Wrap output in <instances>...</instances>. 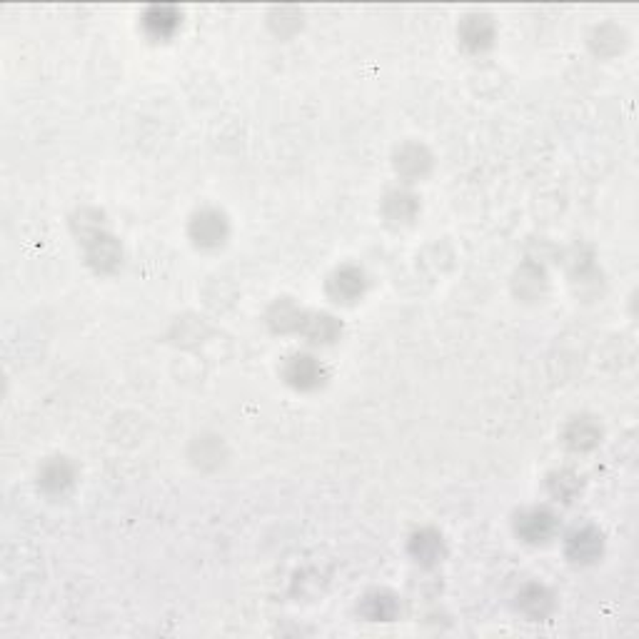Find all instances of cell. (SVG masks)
Segmentation results:
<instances>
[{
  "mask_svg": "<svg viewBox=\"0 0 639 639\" xmlns=\"http://www.w3.org/2000/svg\"><path fill=\"white\" fill-rule=\"evenodd\" d=\"M517 537L527 544H544L557 534V514L547 507H532L517 514L514 520Z\"/></svg>",
  "mask_w": 639,
  "mask_h": 639,
  "instance_id": "1",
  "label": "cell"
},
{
  "mask_svg": "<svg viewBox=\"0 0 639 639\" xmlns=\"http://www.w3.org/2000/svg\"><path fill=\"white\" fill-rule=\"evenodd\" d=\"M283 377L287 384H293L295 390H315L324 380V370L317 357L307 353H297L287 357L285 367H283Z\"/></svg>",
  "mask_w": 639,
  "mask_h": 639,
  "instance_id": "2",
  "label": "cell"
},
{
  "mask_svg": "<svg viewBox=\"0 0 639 639\" xmlns=\"http://www.w3.org/2000/svg\"><path fill=\"white\" fill-rule=\"evenodd\" d=\"M190 237L197 247H220L227 237V220L220 210H203L190 220Z\"/></svg>",
  "mask_w": 639,
  "mask_h": 639,
  "instance_id": "3",
  "label": "cell"
},
{
  "mask_svg": "<svg viewBox=\"0 0 639 639\" xmlns=\"http://www.w3.org/2000/svg\"><path fill=\"white\" fill-rule=\"evenodd\" d=\"M364 287H367V280H364L363 270L354 265H344L340 270H334L330 280H327V295L333 297L334 303L350 305V303L363 297Z\"/></svg>",
  "mask_w": 639,
  "mask_h": 639,
  "instance_id": "4",
  "label": "cell"
},
{
  "mask_svg": "<svg viewBox=\"0 0 639 639\" xmlns=\"http://www.w3.org/2000/svg\"><path fill=\"white\" fill-rule=\"evenodd\" d=\"M394 170L397 175L404 177V180H423L427 177V173L433 170V155L427 153L424 145H417V143H407L403 148L397 150L394 155Z\"/></svg>",
  "mask_w": 639,
  "mask_h": 639,
  "instance_id": "5",
  "label": "cell"
},
{
  "mask_svg": "<svg viewBox=\"0 0 639 639\" xmlns=\"http://www.w3.org/2000/svg\"><path fill=\"white\" fill-rule=\"evenodd\" d=\"M602 547H604V542H602L600 530H594L590 524L572 530L567 537V557L577 564H590V562L600 560Z\"/></svg>",
  "mask_w": 639,
  "mask_h": 639,
  "instance_id": "6",
  "label": "cell"
},
{
  "mask_svg": "<svg viewBox=\"0 0 639 639\" xmlns=\"http://www.w3.org/2000/svg\"><path fill=\"white\" fill-rule=\"evenodd\" d=\"M88 243V263L98 273H113L115 267L120 265V257H123V250L115 243V237L108 235V233H93V235L85 237Z\"/></svg>",
  "mask_w": 639,
  "mask_h": 639,
  "instance_id": "7",
  "label": "cell"
},
{
  "mask_svg": "<svg viewBox=\"0 0 639 639\" xmlns=\"http://www.w3.org/2000/svg\"><path fill=\"white\" fill-rule=\"evenodd\" d=\"M460 40L467 50L482 53L494 43V23L484 13H473L460 23Z\"/></svg>",
  "mask_w": 639,
  "mask_h": 639,
  "instance_id": "8",
  "label": "cell"
},
{
  "mask_svg": "<svg viewBox=\"0 0 639 639\" xmlns=\"http://www.w3.org/2000/svg\"><path fill=\"white\" fill-rule=\"evenodd\" d=\"M420 213V203L417 197L404 193V190H394L384 197L383 215L390 225H410L414 217Z\"/></svg>",
  "mask_w": 639,
  "mask_h": 639,
  "instance_id": "9",
  "label": "cell"
},
{
  "mask_svg": "<svg viewBox=\"0 0 639 639\" xmlns=\"http://www.w3.org/2000/svg\"><path fill=\"white\" fill-rule=\"evenodd\" d=\"M410 554H413L414 562H420L423 567H433V564H437V562L443 560V554H444L443 534L434 530L414 532L413 540H410Z\"/></svg>",
  "mask_w": 639,
  "mask_h": 639,
  "instance_id": "10",
  "label": "cell"
},
{
  "mask_svg": "<svg viewBox=\"0 0 639 639\" xmlns=\"http://www.w3.org/2000/svg\"><path fill=\"white\" fill-rule=\"evenodd\" d=\"M75 480V470L73 464L65 460V457H55V460H48L43 464L40 470V487L50 494H58V492H65Z\"/></svg>",
  "mask_w": 639,
  "mask_h": 639,
  "instance_id": "11",
  "label": "cell"
},
{
  "mask_svg": "<svg viewBox=\"0 0 639 639\" xmlns=\"http://www.w3.org/2000/svg\"><path fill=\"white\" fill-rule=\"evenodd\" d=\"M357 612L370 622H390L397 617L400 604H397V600H394L390 592H370V594L363 597Z\"/></svg>",
  "mask_w": 639,
  "mask_h": 639,
  "instance_id": "12",
  "label": "cell"
},
{
  "mask_svg": "<svg viewBox=\"0 0 639 639\" xmlns=\"http://www.w3.org/2000/svg\"><path fill=\"white\" fill-rule=\"evenodd\" d=\"M517 607H520V612H524L527 617H532V620H544L552 612V607H554V602H552V594L547 587H542V584H527V587L517 594Z\"/></svg>",
  "mask_w": 639,
  "mask_h": 639,
  "instance_id": "13",
  "label": "cell"
},
{
  "mask_svg": "<svg viewBox=\"0 0 639 639\" xmlns=\"http://www.w3.org/2000/svg\"><path fill=\"white\" fill-rule=\"evenodd\" d=\"M600 437L602 430L592 423V420H587V417L572 420V423L567 424V430H564V443H567V447L574 450V453H584V450L597 447Z\"/></svg>",
  "mask_w": 639,
  "mask_h": 639,
  "instance_id": "14",
  "label": "cell"
},
{
  "mask_svg": "<svg viewBox=\"0 0 639 639\" xmlns=\"http://www.w3.org/2000/svg\"><path fill=\"white\" fill-rule=\"evenodd\" d=\"M300 333L305 334L307 340L313 344H333L337 337H340V333H343V324L337 323L333 315H324V313H320V315H310L305 317V323H303V330Z\"/></svg>",
  "mask_w": 639,
  "mask_h": 639,
  "instance_id": "15",
  "label": "cell"
},
{
  "mask_svg": "<svg viewBox=\"0 0 639 639\" xmlns=\"http://www.w3.org/2000/svg\"><path fill=\"white\" fill-rule=\"evenodd\" d=\"M305 317H307L305 313H303L300 307L293 305L290 300H280V303L273 305L267 320H270L273 330H277V333H300V330H303V323H305Z\"/></svg>",
  "mask_w": 639,
  "mask_h": 639,
  "instance_id": "16",
  "label": "cell"
},
{
  "mask_svg": "<svg viewBox=\"0 0 639 639\" xmlns=\"http://www.w3.org/2000/svg\"><path fill=\"white\" fill-rule=\"evenodd\" d=\"M143 25L155 40H165L180 25V15L173 8H165V5L163 8H150L145 13V18H143Z\"/></svg>",
  "mask_w": 639,
  "mask_h": 639,
  "instance_id": "17",
  "label": "cell"
},
{
  "mask_svg": "<svg viewBox=\"0 0 639 639\" xmlns=\"http://www.w3.org/2000/svg\"><path fill=\"white\" fill-rule=\"evenodd\" d=\"M580 492H582L580 477H577L574 473H570V470H562V473L550 474V494L554 497V500L570 504V502L577 500V494H580Z\"/></svg>",
  "mask_w": 639,
  "mask_h": 639,
  "instance_id": "18",
  "label": "cell"
}]
</instances>
